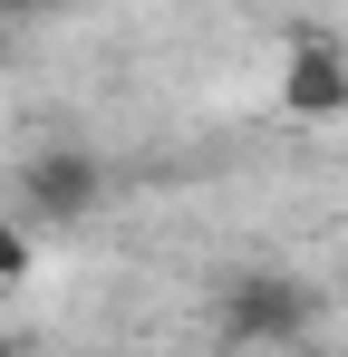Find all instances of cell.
Wrapping results in <instances>:
<instances>
[{
    "label": "cell",
    "instance_id": "3",
    "mask_svg": "<svg viewBox=\"0 0 348 357\" xmlns=\"http://www.w3.org/2000/svg\"><path fill=\"white\" fill-rule=\"evenodd\" d=\"M281 107L290 116H348V49L339 39H319V29H300L281 59Z\"/></svg>",
    "mask_w": 348,
    "mask_h": 357
},
{
    "label": "cell",
    "instance_id": "2",
    "mask_svg": "<svg viewBox=\"0 0 348 357\" xmlns=\"http://www.w3.org/2000/svg\"><path fill=\"white\" fill-rule=\"evenodd\" d=\"M97 203H107V165H97L87 145H39V155H20V222L68 232V222H87Z\"/></svg>",
    "mask_w": 348,
    "mask_h": 357
},
{
    "label": "cell",
    "instance_id": "4",
    "mask_svg": "<svg viewBox=\"0 0 348 357\" xmlns=\"http://www.w3.org/2000/svg\"><path fill=\"white\" fill-rule=\"evenodd\" d=\"M29 271H39V232H29L20 213H0V290H20Z\"/></svg>",
    "mask_w": 348,
    "mask_h": 357
},
{
    "label": "cell",
    "instance_id": "1",
    "mask_svg": "<svg viewBox=\"0 0 348 357\" xmlns=\"http://www.w3.org/2000/svg\"><path fill=\"white\" fill-rule=\"evenodd\" d=\"M213 328L232 348H300L319 328V290L300 271H232L223 299H213Z\"/></svg>",
    "mask_w": 348,
    "mask_h": 357
},
{
    "label": "cell",
    "instance_id": "5",
    "mask_svg": "<svg viewBox=\"0 0 348 357\" xmlns=\"http://www.w3.org/2000/svg\"><path fill=\"white\" fill-rule=\"evenodd\" d=\"M0 357H10V348H0Z\"/></svg>",
    "mask_w": 348,
    "mask_h": 357
}]
</instances>
